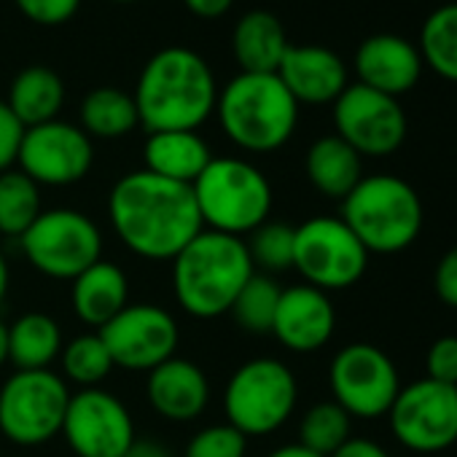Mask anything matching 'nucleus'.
Segmentation results:
<instances>
[{"label": "nucleus", "instance_id": "nucleus-37", "mask_svg": "<svg viewBox=\"0 0 457 457\" xmlns=\"http://www.w3.org/2000/svg\"><path fill=\"white\" fill-rule=\"evenodd\" d=\"M22 137H25V127L12 113L9 103L0 100V172L12 170V164L17 162Z\"/></svg>", "mask_w": 457, "mask_h": 457}, {"label": "nucleus", "instance_id": "nucleus-11", "mask_svg": "<svg viewBox=\"0 0 457 457\" xmlns=\"http://www.w3.org/2000/svg\"><path fill=\"white\" fill-rule=\"evenodd\" d=\"M328 385L337 401L350 417L377 420L387 417L398 390L401 377L393 358L369 342H353L342 347L328 369Z\"/></svg>", "mask_w": 457, "mask_h": 457}, {"label": "nucleus", "instance_id": "nucleus-36", "mask_svg": "<svg viewBox=\"0 0 457 457\" xmlns=\"http://www.w3.org/2000/svg\"><path fill=\"white\" fill-rule=\"evenodd\" d=\"M428 379L457 387V337H438L425 355Z\"/></svg>", "mask_w": 457, "mask_h": 457}, {"label": "nucleus", "instance_id": "nucleus-10", "mask_svg": "<svg viewBox=\"0 0 457 457\" xmlns=\"http://www.w3.org/2000/svg\"><path fill=\"white\" fill-rule=\"evenodd\" d=\"M68 401V385L54 371H17L0 387V430L22 446L52 441L62 433Z\"/></svg>", "mask_w": 457, "mask_h": 457}, {"label": "nucleus", "instance_id": "nucleus-8", "mask_svg": "<svg viewBox=\"0 0 457 457\" xmlns=\"http://www.w3.org/2000/svg\"><path fill=\"white\" fill-rule=\"evenodd\" d=\"M20 243L28 262L54 280H76L103 256V235L97 223L68 207L44 210Z\"/></svg>", "mask_w": 457, "mask_h": 457}, {"label": "nucleus", "instance_id": "nucleus-19", "mask_svg": "<svg viewBox=\"0 0 457 457\" xmlns=\"http://www.w3.org/2000/svg\"><path fill=\"white\" fill-rule=\"evenodd\" d=\"M280 81L299 105H334L347 89V65L326 46H288L278 68Z\"/></svg>", "mask_w": 457, "mask_h": 457}, {"label": "nucleus", "instance_id": "nucleus-38", "mask_svg": "<svg viewBox=\"0 0 457 457\" xmlns=\"http://www.w3.org/2000/svg\"><path fill=\"white\" fill-rule=\"evenodd\" d=\"M433 291L441 304L457 310V245L449 248L433 270Z\"/></svg>", "mask_w": 457, "mask_h": 457}, {"label": "nucleus", "instance_id": "nucleus-23", "mask_svg": "<svg viewBox=\"0 0 457 457\" xmlns=\"http://www.w3.org/2000/svg\"><path fill=\"white\" fill-rule=\"evenodd\" d=\"M129 304V283L121 267L111 262H97L73 280V310L97 331L113 320Z\"/></svg>", "mask_w": 457, "mask_h": 457}, {"label": "nucleus", "instance_id": "nucleus-13", "mask_svg": "<svg viewBox=\"0 0 457 457\" xmlns=\"http://www.w3.org/2000/svg\"><path fill=\"white\" fill-rule=\"evenodd\" d=\"M334 135L361 156H390L403 145L409 132L401 103L363 84H347L334 100Z\"/></svg>", "mask_w": 457, "mask_h": 457}, {"label": "nucleus", "instance_id": "nucleus-4", "mask_svg": "<svg viewBox=\"0 0 457 457\" xmlns=\"http://www.w3.org/2000/svg\"><path fill=\"white\" fill-rule=\"evenodd\" d=\"M215 111L226 137L253 154L283 148L299 121V103L278 73L235 76L220 89Z\"/></svg>", "mask_w": 457, "mask_h": 457}, {"label": "nucleus", "instance_id": "nucleus-12", "mask_svg": "<svg viewBox=\"0 0 457 457\" xmlns=\"http://www.w3.org/2000/svg\"><path fill=\"white\" fill-rule=\"evenodd\" d=\"M387 422L401 446L420 454L444 452L457 444V387L428 377L401 385Z\"/></svg>", "mask_w": 457, "mask_h": 457}, {"label": "nucleus", "instance_id": "nucleus-7", "mask_svg": "<svg viewBox=\"0 0 457 457\" xmlns=\"http://www.w3.org/2000/svg\"><path fill=\"white\" fill-rule=\"evenodd\" d=\"M296 401V377L278 358H253L243 363L223 390L226 422L245 438L275 433L294 414Z\"/></svg>", "mask_w": 457, "mask_h": 457}, {"label": "nucleus", "instance_id": "nucleus-26", "mask_svg": "<svg viewBox=\"0 0 457 457\" xmlns=\"http://www.w3.org/2000/svg\"><path fill=\"white\" fill-rule=\"evenodd\" d=\"M62 353V331L54 318L28 312L9 326V361L17 371L46 369Z\"/></svg>", "mask_w": 457, "mask_h": 457}, {"label": "nucleus", "instance_id": "nucleus-40", "mask_svg": "<svg viewBox=\"0 0 457 457\" xmlns=\"http://www.w3.org/2000/svg\"><path fill=\"white\" fill-rule=\"evenodd\" d=\"M183 4L199 20H218L232 9L235 0H183Z\"/></svg>", "mask_w": 457, "mask_h": 457}, {"label": "nucleus", "instance_id": "nucleus-32", "mask_svg": "<svg viewBox=\"0 0 457 457\" xmlns=\"http://www.w3.org/2000/svg\"><path fill=\"white\" fill-rule=\"evenodd\" d=\"M62 369L71 382L81 387H97L111 374L113 361L100 334H81L62 347Z\"/></svg>", "mask_w": 457, "mask_h": 457}, {"label": "nucleus", "instance_id": "nucleus-30", "mask_svg": "<svg viewBox=\"0 0 457 457\" xmlns=\"http://www.w3.org/2000/svg\"><path fill=\"white\" fill-rule=\"evenodd\" d=\"M353 417L337 401L312 403L299 422V444L320 457H331L345 441H350Z\"/></svg>", "mask_w": 457, "mask_h": 457}, {"label": "nucleus", "instance_id": "nucleus-3", "mask_svg": "<svg viewBox=\"0 0 457 457\" xmlns=\"http://www.w3.org/2000/svg\"><path fill=\"white\" fill-rule=\"evenodd\" d=\"M253 272L248 245L240 237L202 228L172 259V291L191 318L210 320L232 310Z\"/></svg>", "mask_w": 457, "mask_h": 457}, {"label": "nucleus", "instance_id": "nucleus-14", "mask_svg": "<svg viewBox=\"0 0 457 457\" xmlns=\"http://www.w3.org/2000/svg\"><path fill=\"white\" fill-rule=\"evenodd\" d=\"M113 366L151 371L175 355L180 331L175 318L156 304H127L100 331Z\"/></svg>", "mask_w": 457, "mask_h": 457}, {"label": "nucleus", "instance_id": "nucleus-42", "mask_svg": "<svg viewBox=\"0 0 457 457\" xmlns=\"http://www.w3.org/2000/svg\"><path fill=\"white\" fill-rule=\"evenodd\" d=\"M267 457H320V454H315L312 449H307V446H302V444L296 441V444L278 446V449H275V452H270Z\"/></svg>", "mask_w": 457, "mask_h": 457}, {"label": "nucleus", "instance_id": "nucleus-16", "mask_svg": "<svg viewBox=\"0 0 457 457\" xmlns=\"http://www.w3.org/2000/svg\"><path fill=\"white\" fill-rule=\"evenodd\" d=\"M62 436L79 457H121L135 444V422L116 395L84 387L68 401Z\"/></svg>", "mask_w": 457, "mask_h": 457}, {"label": "nucleus", "instance_id": "nucleus-21", "mask_svg": "<svg viewBox=\"0 0 457 457\" xmlns=\"http://www.w3.org/2000/svg\"><path fill=\"white\" fill-rule=\"evenodd\" d=\"M288 46L286 25L264 9L243 14L232 33V54L240 73H278Z\"/></svg>", "mask_w": 457, "mask_h": 457}, {"label": "nucleus", "instance_id": "nucleus-15", "mask_svg": "<svg viewBox=\"0 0 457 457\" xmlns=\"http://www.w3.org/2000/svg\"><path fill=\"white\" fill-rule=\"evenodd\" d=\"M17 162L38 186H71L89 175L95 145L81 127L54 119L25 129Z\"/></svg>", "mask_w": 457, "mask_h": 457}, {"label": "nucleus", "instance_id": "nucleus-44", "mask_svg": "<svg viewBox=\"0 0 457 457\" xmlns=\"http://www.w3.org/2000/svg\"><path fill=\"white\" fill-rule=\"evenodd\" d=\"M9 361V326L0 320V366Z\"/></svg>", "mask_w": 457, "mask_h": 457}, {"label": "nucleus", "instance_id": "nucleus-25", "mask_svg": "<svg viewBox=\"0 0 457 457\" xmlns=\"http://www.w3.org/2000/svg\"><path fill=\"white\" fill-rule=\"evenodd\" d=\"M9 108L20 119L25 129L54 121L57 113L62 111L65 103V84L62 79L46 68V65H33L17 73L9 89Z\"/></svg>", "mask_w": 457, "mask_h": 457}, {"label": "nucleus", "instance_id": "nucleus-35", "mask_svg": "<svg viewBox=\"0 0 457 457\" xmlns=\"http://www.w3.org/2000/svg\"><path fill=\"white\" fill-rule=\"evenodd\" d=\"M17 9L36 25H62L76 17L81 0H14Z\"/></svg>", "mask_w": 457, "mask_h": 457}, {"label": "nucleus", "instance_id": "nucleus-17", "mask_svg": "<svg viewBox=\"0 0 457 457\" xmlns=\"http://www.w3.org/2000/svg\"><path fill=\"white\" fill-rule=\"evenodd\" d=\"M337 331V310L326 291L294 286L280 294L272 334L291 353H318Z\"/></svg>", "mask_w": 457, "mask_h": 457}, {"label": "nucleus", "instance_id": "nucleus-22", "mask_svg": "<svg viewBox=\"0 0 457 457\" xmlns=\"http://www.w3.org/2000/svg\"><path fill=\"white\" fill-rule=\"evenodd\" d=\"M210 159V148L196 135V129L148 132V140L143 145L145 170L183 186H191L204 172Z\"/></svg>", "mask_w": 457, "mask_h": 457}, {"label": "nucleus", "instance_id": "nucleus-1", "mask_svg": "<svg viewBox=\"0 0 457 457\" xmlns=\"http://www.w3.org/2000/svg\"><path fill=\"white\" fill-rule=\"evenodd\" d=\"M108 212L124 248L151 262H172L204 228L191 186L148 170L116 180Z\"/></svg>", "mask_w": 457, "mask_h": 457}, {"label": "nucleus", "instance_id": "nucleus-28", "mask_svg": "<svg viewBox=\"0 0 457 457\" xmlns=\"http://www.w3.org/2000/svg\"><path fill=\"white\" fill-rule=\"evenodd\" d=\"M420 57L438 79L457 84V4L433 9L420 30Z\"/></svg>", "mask_w": 457, "mask_h": 457}, {"label": "nucleus", "instance_id": "nucleus-27", "mask_svg": "<svg viewBox=\"0 0 457 457\" xmlns=\"http://www.w3.org/2000/svg\"><path fill=\"white\" fill-rule=\"evenodd\" d=\"M79 116H81V129L89 137H103V140L124 137L140 124L135 97L116 87L92 89L81 100Z\"/></svg>", "mask_w": 457, "mask_h": 457}, {"label": "nucleus", "instance_id": "nucleus-31", "mask_svg": "<svg viewBox=\"0 0 457 457\" xmlns=\"http://www.w3.org/2000/svg\"><path fill=\"white\" fill-rule=\"evenodd\" d=\"M280 294L283 288L270 275L253 272V278L245 283V288L235 299L228 315H232L235 323L248 334H272Z\"/></svg>", "mask_w": 457, "mask_h": 457}, {"label": "nucleus", "instance_id": "nucleus-45", "mask_svg": "<svg viewBox=\"0 0 457 457\" xmlns=\"http://www.w3.org/2000/svg\"><path fill=\"white\" fill-rule=\"evenodd\" d=\"M113 4H132V0H113Z\"/></svg>", "mask_w": 457, "mask_h": 457}, {"label": "nucleus", "instance_id": "nucleus-5", "mask_svg": "<svg viewBox=\"0 0 457 457\" xmlns=\"http://www.w3.org/2000/svg\"><path fill=\"white\" fill-rule=\"evenodd\" d=\"M361 245L379 256H393L414 245L425 223V207L411 183L398 175H363L342 199L339 215Z\"/></svg>", "mask_w": 457, "mask_h": 457}, {"label": "nucleus", "instance_id": "nucleus-41", "mask_svg": "<svg viewBox=\"0 0 457 457\" xmlns=\"http://www.w3.org/2000/svg\"><path fill=\"white\" fill-rule=\"evenodd\" d=\"M121 457H170V452L156 441H137L135 438V444Z\"/></svg>", "mask_w": 457, "mask_h": 457}, {"label": "nucleus", "instance_id": "nucleus-39", "mask_svg": "<svg viewBox=\"0 0 457 457\" xmlns=\"http://www.w3.org/2000/svg\"><path fill=\"white\" fill-rule=\"evenodd\" d=\"M331 457H390V454L385 446H379L371 438H350Z\"/></svg>", "mask_w": 457, "mask_h": 457}, {"label": "nucleus", "instance_id": "nucleus-2", "mask_svg": "<svg viewBox=\"0 0 457 457\" xmlns=\"http://www.w3.org/2000/svg\"><path fill=\"white\" fill-rule=\"evenodd\" d=\"M132 97L148 132L196 129L215 111L218 87L202 54L167 46L145 62Z\"/></svg>", "mask_w": 457, "mask_h": 457}, {"label": "nucleus", "instance_id": "nucleus-20", "mask_svg": "<svg viewBox=\"0 0 457 457\" xmlns=\"http://www.w3.org/2000/svg\"><path fill=\"white\" fill-rule=\"evenodd\" d=\"M145 390L154 411L172 422L196 420L210 401V382L204 371L196 363L175 355L148 371Z\"/></svg>", "mask_w": 457, "mask_h": 457}, {"label": "nucleus", "instance_id": "nucleus-43", "mask_svg": "<svg viewBox=\"0 0 457 457\" xmlns=\"http://www.w3.org/2000/svg\"><path fill=\"white\" fill-rule=\"evenodd\" d=\"M6 294H9V264H6L4 253H0V304H4Z\"/></svg>", "mask_w": 457, "mask_h": 457}, {"label": "nucleus", "instance_id": "nucleus-18", "mask_svg": "<svg viewBox=\"0 0 457 457\" xmlns=\"http://www.w3.org/2000/svg\"><path fill=\"white\" fill-rule=\"evenodd\" d=\"M355 76L358 84L377 89L387 97H401L411 92L422 76V57L420 49L395 36V33H377L369 36L355 52Z\"/></svg>", "mask_w": 457, "mask_h": 457}, {"label": "nucleus", "instance_id": "nucleus-9", "mask_svg": "<svg viewBox=\"0 0 457 457\" xmlns=\"http://www.w3.org/2000/svg\"><path fill=\"white\" fill-rule=\"evenodd\" d=\"M294 270L307 286L320 291H345L361 283L369 270V251L334 215H315L296 226Z\"/></svg>", "mask_w": 457, "mask_h": 457}, {"label": "nucleus", "instance_id": "nucleus-34", "mask_svg": "<svg viewBox=\"0 0 457 457\" xmlns=\"http://www.w3.org/2000/svg\"><path fill=\"white\" fill-rule=\"evenodd\" d=\"M248 438L228 422L202 428L186 446V457H245Z\"/></svg>", "mask_w": 457, "mask_h": 457}, {"label": "nucleus", "instance_id": "nucleus-24", "mask_svg": "<svg viewBox=\"0 0 457 457\" xmlns=\"http://www.w3.org/2000/svg\"><path fill=\"white\" fill-rule=\"evenodd\" d=\"M304 172L315 191L342 202L363 178V156L339 135H323L310 145Z\"/></svg>", "mask_w": 457, "mask_h": 457}, {"label": "nucleus", "instance_id": "nucleus-6", "mask_svg": "<svg viewBox=\"0 0 457 457\" xmlns=\"http://www.w3.org/2000/svg\"><path fill=\"white\" fill-rule=\"evenodd\" d=\"M202 226L210 232L243 237L259 228L272 210V186L267 175L235 156L210 159L204 172L191 183Z\"/></svg>", "mask_w": 457, "mask_h": 457}, {"label": "nucleus", "instance_id": "nucleus-29", "mask_svg": "<svg viewBox=\"0 0 457 457\" xmlns=\"http://www.w3.org/2000/svg\"><path fill=\"white\" fill-rule=\"evenodd\" d=\"M44 212L38 183L22 170L0 172V235L22 237Z\"/></svg>", "mask_w": 457, "mask_h": 457}, {"label": "nucleus", "instance_id": "nucleus-33", "mask_svg": "<svg viewBox=\"0 0 457 457\" xmlns=\"http://www.w3.org/2000/svg\"><path fill=\"white\" fill-rule=\"evenodd\" d=\"M248 253L253 267L264 272H286L294 270V248H296V228L280 220H264L251 232Z\"/></svg>", "mask_w": 457, "mask_h": 457}]
</instances>
